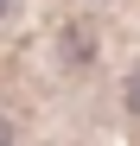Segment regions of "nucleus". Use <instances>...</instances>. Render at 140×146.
Segmentation results:
<instances>
[{"label":"nucleus","mask_w":140,"mask_h":146,"mask_svg":"<svg viewBox=\"0 0 140 146\" xmlns=\"http://www.w3.org/2000/svg\"><path fill=\"white\" fill-rule=\"evenodd\" d=\"M70 57H89V26H70Z\"/></svg>","instance_id":"1"},{"label":"nucleus","mask_w":140,"mask_h":146,"mask_svg":"<svg viewBox=\"0 0 140 146\" xmlns=\"http://www.w3.org/2000/svg\"><path fill=\"white\" fill-rule=\"evenodd\" d=\"M127 114L140 121V70H134V76H127Z\"/></svg>","instance_id":"2"},{"label":"nucleus","mask_w":140,"mask_h":146,"mask_svg":"<svg viewBox=\"0 0 140 146\" xmlns=\"http://www.w3.org/2000/svg\"><path fill=\"white\" fill-rule=\"evenodd\" d=\"M0 146H13V121L7 114H0Z\"/></svg>","instance_id":"3"},{"label":"nucleus","mask_w":140,"mask_h":146,"mask_svg":"<svg viewBox=\"0 0 140 146\" xmlns=\"http://www.w3.org/2000/svg\"><path fill=\"white\" fill-rule=\"evenodd\" d=\"M0 13H7V0H0Z\"/></svg>","instance_id":"4"}]
</instances>
